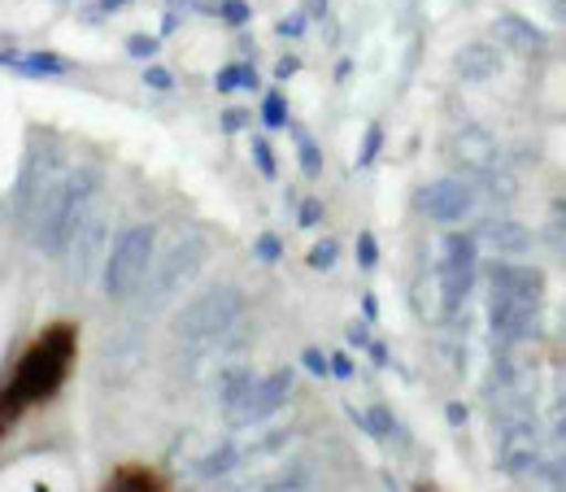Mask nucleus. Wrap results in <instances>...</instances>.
<instances>
[{"mask_svg":"<svg viewBox=\"0 0 566 492\" xmlns=\"http://www.w3.org/2000/svg\"><path fill=\"white\" fill-rule=\"evenodd\" d=\"M496 71H501V53H496L493 44H467V49H458V74L467 83H484Z\"/></svg>","mask_w":566,"mask_h":492,"instance_id":"4468645a","label":"nucleus"},{"mask_svg":"<svg viewBox=\"0 0 566 492\" xmlns=\"http://www.w3.org/2000/svg\"><path fill=\"white\" fill-rule=\"evenodd\" d=\"M253 384H258V379H253L244 366L227 370V375H222V388H218L222 410H227V415H240V410H244V401H249V392H253Z\"/></svg>","mask_w":566,"mask_h":492,"instance_id":"f3484780","label":"nucleus"},{"mask_svg":"<svg viewBox=\"0 0 566 492\" xmlns=\"http://www.w3.org/2000/svg\"><path fill=\"white\" fill-rule=\"evenodd\" d=\"M354 422L366 431V436H375V440H392V436H397V419H392V410H388V406H366V410H354Z\"/></svg>","mask_w":566,"mask_h":492,"instance_id":"a211bd4d","label":"nucleus"},{"mask_svg":"<svg viewBox=\"0 0 566 492\" xmlns=\"http://www.w3.org/2000/svg\"><path fill=\"white\" fill-rule=\"evenodd\" d=\"M496 427H501V453H496V467H501L505 475H523V471L541 467V422H536V410L496 419Z\"/></svg>","mask_w":566,"mask_h":492,"instance_id":"6e6552de","label":"nucleus"},{"mask_svg":"<svg viewBox=\"0 0 566 492\" xmlns=\"http://www.w3.org/2000/svg\"><path fill=\"white\" fill-rule=\"evenodd\" d=\"M475 240L480 244H489L496 249L501 258H518V253H527L536 240H532V231L523 227V222H505V218H493V222H480L475 227Z\"/></svg>","mask_w":566,"mask_h":492,"instance_id":"f8f14e48","label":"nucleus"},{"mask_svg":"<svg viewBox=\"0 0 566 492\" xmlns=\"http://www.w3.org/2000/svg\"><path fill=\"white\" fill-rule=\"evenodd\" d=\"M253 253H258L262 262H280V253H283L280 235H258V244H253Z\"/></svg>","mask_w":566,"mask_h":492,"instance_id":"72a5a7b5","label":"nucleus"},{"mask_svg":"<svg viewBox=\"0 0 566 492\" xmlns=\"http://www.w3.org/2000/svg\"><path fill=\"white\" fill-rule=\"evenodd\" d=\"M310 480H305V471H283L280 480H275V489H305Z\"/></svg>","mask_w":566,"mask_h":492,"instance_id":"58836bf2","label":"nucleus"},{"mask_svg":"<svg viewBox=\"0 0 566 492\" xmlns=\"http://www.w3.org/2000/svg\"><path fill=\"white\" fill-rule=\"evenodd\" d=\"M370 357H375V362H388V349H384V345H375V341H370Z\"/></svg>","mask_w":566,"mask_h":492,"instance_id":"de8ad7c7","label":"nucleus"},{"mask_svg":"<svg viewBox=\"0 0 566 492\" xmlns=\"http://www.w3.org/2000/svg\"><path fill=\"white\" fill-rule=\"evenodd\" d=\"M123 4H132V0H101V13H114V9H123Z\"/></svg>","mask_w":566,"mask_h":492,"instance_id":"a18cd8bd","label":"nucleus"},{"mask_svg":"<svg viewBox=\"0 0 566 492\" xmlns=\"http://www.w3.org/2000/svg\"><path fill=\"white\" fill-rule=\"evenodd\" d=\"M101 179H105V170L92 166V161H83V166H71V170L53 184L49 201L40 206L35 222H31L35 249H40L44 258H66L74 249L78 231L87 227V210H92V201H96V192H101Z\"/></svg>","mask_w":566,"mask_h":492,"instance_id":"f03ea898","label":"nucleus"},{"mask_svg":"<svg viewBox=\"0 0 566 492\" xmlns=\"http://www.w3.org/2000/svg\"><path fill=\"white\" fill-rule=\"evenodd\" d=\"M201 262H206V240L201 235H188V240H179L166 258H161V266H153L148 271V301L157 305V301H166V296H175V287L179 283H188L197 271H201Z\"/></svg>","mask_w":566,"mask_h":492,"instance_id":"1a4fd4ad","label":"nucleus"},{"mask_svg":"<svg viewBox=\"0 0 566 492\" xmlns=\"http://www.w3.org/2000/svg\"><path fill=\"white\" fill-rule=\"evenodd\" d=\"M253 161H258V170H262L266 179H275V175H280V166H275V148L262 140V136L253 140Z\"/></svg>","mask_w":566,"mask_h":492,"instance_id":"cd10ccee","label":"nucleus"},{"mask_svg":"<svg viewBox=\"0 0 566 492\" xmlns=\"http://www.w3.org/2000/svg\"><path fill=\"white\" fill-rule=\"evenodd\" d=\"M310 13H318V18H323V13H327V0H310Z\"/></svg>","mask_w":566,"mask_h":492,"instance_id":"09e8293b","label":"nucleus"},{"mask_svg":"<svg viewBox=\"0 0 566 492\" xmlns=\"http://www.w3.org/2000/svg\"><path fill=\"white\" fill-rule=\"evenodd\" d=\"M292 136H296V157H301V170L314 179V175H323V153H318V144L310 140L305 132H296L292 127Z\"/></svg>","mask_w":566,"mask_h":492,"instance_id":"4be33fe9","label":"nucleus"},{"mask_svg":"<svg viewBox=\"0 0 566 492\" xmlns=\"http://www.w3.org/2000/svg\"><path fill=\"white\" fill-rule=\"evenodd\" d=\"M13 71L27 74V78H49V74H66V57H57V53H27V57H18L13 62Z\"/></svg>","mask_w":566,"mask_h":492,"instance_id":"6ab92c4d","label":"nucleus"},{"mask_svg":"<svg viewBox=\"0 0 566 492\" xmlns=\"http://www.w3.org/2000/svg\"><path fill=\"white\" fill-rule=\"evenodd\" d=\"M415 206L431 222H458V218H467V213L475 210V184L471 179H458V175H444V179L419 188Z\"/></svg>","mask_w":566,"mask_h":492,"instance_id":"9d476101","label":"nucleus"},{"mask_svg":"<svg viewBox=\"0 0 566 492\" xmlns=\"http://www.w3.org/2000/svg\"><path fill=\"white\" fill-rule=\"evenodd\" d=\"M244 314V292L231 283H213L197 301H188L175 318V336L184 345H213L218 336L231 332V323Z\"/></svg>","mask_w":566,"mask_h":492,"instance_id":"39448f33","label":"nucleus"},{"mask_svg":"<svg viewBox=\"0 0 566 492\" xmlns=\"http://www.w3.org/2000/svg\"><path fill=\"white\" fill-rule=\"evenodd\" d=\"M467 419V406H449V422H462Z\"/></svg>","mask_w":566,"mask_h":492,"instance_id":"49530a36","label":"nucleus"},{"mask_svg":"<svg viewBox=\"0 0 566 492\" xmlns=\"http://www.w3.org/2000/svg\"><path fill=\"white\" fill-rule=\"evenodd\" d=\"M218 13H222V18H227V22H231V27H244V22H249V18H253V13H249V4H244V0H222V4H218Z\"/></svg>","mask_w":566,"mask_h":492,"instance_id":"7c9ffc66","label":"nucleus"},{"mask_svg":"<svg viewBox=\"0 0 566 492\" xmlns=\"http://www.w3.org/2000/svg\"><path fill=\"white\" fill-rule=\"evenodd\" d=\"M305 27H310V13H287L275 31H280L283 40H296V35H305Z\"/></svg>","mask_w":566,"mask_h":492,"instance_id":"473e14b6","label":"nucleus"},{"mask_svg":"<svg viewBox=\"0 0 566 492\" xmlns=\"http://www.w3.org/2000/svg\"><path fill=\"white\" fill-rule=\"evenodd\" d=\"M292 397V370L283 366V370H271L266 379H258L253 384V392H249V401H244V410L235 415V422H258V419H271L275 410H280L283 401Z\"/></svg>","mask_w":566,"mask_h":492,"instance_id":"9b49d317","label":"nucleus"},{"mask_svg":"<svg viewBox=\"0 0 566 492\" xmlns=\"http://www.w3.org/2000/svg\"><path fill=\"white\" fill-rule=\"evenodd\" d=\"M235 462H240L235 444H218L213 453H206V458L197 462V475H206V480H218V475H227V471H231Z\"/></svg>","mask_w":566,"mask_h":492,"instance_id":"aec40b11","label":"nucleus"},{"mask_svg":"<svg viewBox=\"0 0 566 492\" xmlns=\"http://www.w3.org/2000/svg\"><path fill=\"white\" fill-rule=\"evenodd\" d=\"M101 244H105V222H87V227L78 231V240H74V271H78V280L92 275Z\"/></svg>","mask_w":566,"mask_h":492,"instance_id":"dca6fc26","label":"nucleus"},{"mask_svg":"<svg viewBox=\"0 0 566 492\" xmlns=\"http://www.w3.org/2000/svg\"><path fill=\"white\" fill-rule=\"evenodd\" d=\"M262 123H266L271 132L287 127V101H283V92H271V96L262 101Z\"/></svg>","mask_w":566,"mask_h":492,"instance_id":"393cba45","label":"nucleus"},{"mask_svg":"<svg viewBox=\"0 0 566 492\" xmlns=\"http://www.w3.org/2000/svg\"><path fill=\"white\" fill-rule=\"evenodd\" d=\"M244 123H249V114H244V109H227V114H222V132H227V136L244 132Z\"/></svg>","mask_w":566,"mask_h":492,"instance_id":"e433bc0d","label":"nucleus"},{"mask_svg":"<svg viewBox=\"0 0 566 492\" xmlns=\"http://www.w3.org/2000/svg\"><path fill=\"white\" fill-rule=\"evenodd\" d=\"M127 53L140 57V62H153V57H157V40H153V35H132V40H127Z\"/></svg>","mask_w":566,"mask_h":492,"instance_id":"2f4dec72","label":"nucleus"},{"mask_svg":"<svg viewBox=\"0 0 566 492\" xmlns=\"http://www.w3.org/2000/svg\"><path fill=\"white\" fill-rule=\"evenodd\" d=\"M153 253H157V227L153 222L127 227L114 240L109 262H105V292H109V301H132L136 292H144L148 271H153Z\"/></svg>","mask_w":566,"mask_h":492,"instance_id":"423d86ee","label":"nucleus"},{"mask_svg":"<svg viewBox=\"0 0 566 492\" xmlns=\"http://www.w3.org/2000/svg\"><path fill=\"white\" fill-rule=\"evenodd\" d=\"M74 349H78V332H74L71 323L44 327V332L31 341V349L18 357L9 384L0 388V401L22 415V410H31V406L57 397L74 366Z\"/></svg>","mask_w":566,"mask_h":492,"instance_id":"f257e3e1","label":"nucleus"},{"mask_svg":"<svg viewBox=\"0 0 566 492\" xmlns=\"http://www.w3.org/2000/svg\"><path fill=\"white\" fill-rule=\"evenodd\" d=\"M475 258H480V240L475 231H449L440 240V271H436V287H440V314L453 318L471 287H475Z\"/></svg>","mask_w":566,"mask_h":492,"instance_id":"0eeeda50","label":"nucleus"},{"mask_svg":"<svg viewBox=\"0 0 566 492\" xmlns=\"http://www.w3.org/2000/svg\"><path fill=\"white\" fill-rule=\"evenodd\" d=\"M13 422H18V410H13V406H4V401H0V436H4V431H9V427H13Z\"/></svg>","mask_w":566,"mask_h":492,"instance_id":"a19ab883","label":"nucleus"},{"mask_svg":"<svg viewBox=\"0 0 566 492\" xmlns=\"http://www.w3.org/2000/svg\"><path fill=\"white\" fill-rule=\"evenodd\" d=\"M144 83H148V87H157V92H170V87H175L170 71H161V66H148V71H144Z\"/></svg>","mask_w":566,"mask_h":492,"instance_id":"f704fd0d","label":"nucleus"},{"mask_svg":"<svg viewBox=\"0 0 566 492\" xmlns=\"http://www.w3.org/2000/svg\"><path fill=\"white\" fill-rule=\"evenodd\" d=\"M496 35H501L514 53H541V49H545V35H541L527 18H518V13H501V18H496Z\"/></svg>","mask_w":566,"mask_h":492,"instance_id":"2eb2a0df","label":"nucleus"},{"mask_svg":"<svg viewBox=\"0 0 566 492\" xmlns=\"http://www.w3.org/2000/svg\"><path fill=\"white\" fill-rule=\"evenodd\" d=\"M545 9L554 13V22H563L566 27V0H545Z\"/></svg>","mask_w":566,"mask_h":492,"instance_id":"79ce46f5","label":"nucleus"},{"mask_svg":"<svg viewBox=\"0 0 566 492\" xmlns=\"http://www.w3.org/2000/svg\"><path fill=\"white\" fill-rule=\"evenodd\" d=\"M375 262H379V244H375L370 231H361V235H357V266H361V271H375Z\"/></svg>","mask_w":566,"mask_h":492,"instance_id":"c85d7f7f","label":"nucleus"},{"mask_svg":"<svg viewBox=\"0 0 566 492\" xmlns=\"http://www.w3.org/2000/svg\"><path fill=\"white\" fill-rule=\"evenodd\" d=\"M453 157H458V166H467V170L484 175V170H493L496 161H501V148H496V140L489 136V132L471 127V132H462V136H458Z\"/></svg>","mask_w":566,"mask_h":492,"instance_id":"ddd939ff","label":"nucleus"},{"mask_svg":"<svg viewBox=\"0 0 566 492\" xmlns=\"http://www.w3.org/2000/svg\"><path fill=\"white\" fill-rule=\"evenodd\" d=\"M109 484H114V489H161V480H157L153 471H140V467H123V471H114Z\"/></svg>","mask_w":566,"mask_h":492,"instance_id":"5701e85b","label":"nucleus"},{"mask_svg":"<svg viewBox=\"0 0 566 492\" xmlns=\"http://www.w3.org/2000/svg\"><path fill=\"white\" fill-rule=\"evenodd\" d=\"M296 66H301L296 57H283L280 66H275V74H280V78H292V74H296Z\"/></svg>","mask_w":566,"mask_h":492,"instance_id":"c03bdc74","label":"nucleus"},{"mask_svg":"<svg viewBox=\"0 0 566 492\" xmlns=\"http://www.w3.org/2000/svg\"><path fill=\"white\" fill-rule=\"evenodd\" d=\"M336 258H340V244H336V240H318V244L310 249V266H314V271H332Z\"/></svg>","mask_w":566,"mask_h":492,"instance_id":"a878e982","label":"nucleus"},{"mask_svg":"<svg viewBox=\"0 0 566 492\" xmlns=\"http://www.w3.org/2000/svg\"><path fill=\"white\" fill-rule=\"evenodd\" d=\"M332 375H336V379H354V362H349V353H332Z\"/></svg>","mask_w":566,"mask_h":492,"instance_id":"4c0bfd02","label":"nucleus"},{"mask_svg":"<svg viewBox=\"0 0 566 492\" xmlns=\"http://www.w3.org/2000/svg\"><path fill=\"white\" fill-rule=\"evenodd\" d=\"M62 179V144L53 132L44 127H31V140L22 153V166H18V179H13V192H9V213L18 227H31L40 206L49 201L53 184Z\"/></svg>","mask_w":566,"mask_h":492,"instance_id":"20e7f679","label":"nucleus"},{"mask_svg":"<svg viewBox=\"0 0 566 492\" xmlns=\"http://www.w3.org/2000/svg\"><path fill=\"white\" fill-rule=\"evenodd\" d=\"M349 345H354V349H370V332H366L361 323H354V327H349Z\"/></svg>","mask_w":566,"mask_h":492,"instance_id":"ea45409f","label":"nucleus"},{"mask_svg":"<svg viewBox=\"0 0 566 492\" xmlns=\"http://www.w3.org/2000/svg\"><path fill=\"white\" fill-rule=\"evenodd\" d=\"M213 87L227 96V92H235V87H258V71L253 66H222V71L213 74Z\"/></svg>","mask_w":566,"mask_h":492,"instance_id":"412c9836","label":"nucleus"},{"mask_svg":"<svg viewBox=\"0 0 566 492\" xmlns=\"http://www.w3.org/2000/svg\"><path fill=\"white\" fill-rule=\"evenodd\" d=\"M361 314L375 323V318H379V301H375V296H361Z\"/></svg>","mask_w":566,"mask_h":492,"instance_id":"37998d69","label":"nucleus"},{"mask_svg":"<svg viewBox=\"0 0 566 492\" xmlns=\"http://www.w3.org/2000/svg\"><path fill=\"white\" fill-rule=\"evenodd\" d=\"M541 301H545V275L536 266L496 262L489 271V327L501 349L527 341V332L541 318Z\"/></svg>","mask_w":566,"mask_h":492,"instance_id":"7ed1b4c3","label":"nucleus"},{"mask_svg":"<svg viewBox=\"0 0 566 492\" xmlns=\"http://www.w3.org/2000/svg\"><path fill=\"white\" fill-rule=\"evenodd\" d=\"M301 366H305L310 375H318V379L332 375V357H323V349H305L301 353Z\"/></svg>","mask_w":566,"mask_h":492,"instance_id":"c756f323","label":"nucleus"},{"mask_svg":"<svg viewBox=\"0 0 566 492\" xmlns=\"http://www.w3.org/2000/svg\"><path fill=\"white\" fill-rule=\"evenodd\" d=\"M379 148H384V127H366V136H361V148H357V166L366 170V166L379 157Z\"/></svg>","mask_w":566,"mask_h":492,"instance_id":"bb28decb","label":"nucleus"},{"mask_svg":"<svg viewBox=\"0 0 566 492\" xmlns=\"http://www.w3.org/2000/svg\"><path fill=\"white\" fill-rule=\"evenodd\" d=\"M545 240L566 253V201H554V210H549V227H545Z\"/></svg>","mask_w":566,"mask_h":492,"instance_id":"b1692460","label":"nucleus"},{"mask_svg":"<svg viewBox=\"0 0 566 492\" xmlns=\"http://www.w3.org/2000/svg\"><path fill=\"white\" fill-rule=\"evenodd\" d=\"M318 218H323V201H314V197L296 210V222H301V227H318Z\"/></svg>","mask_w":566,"mask_h":492,"instance_id":"c9c22d12","label":"nucleus"}]
</instances>
